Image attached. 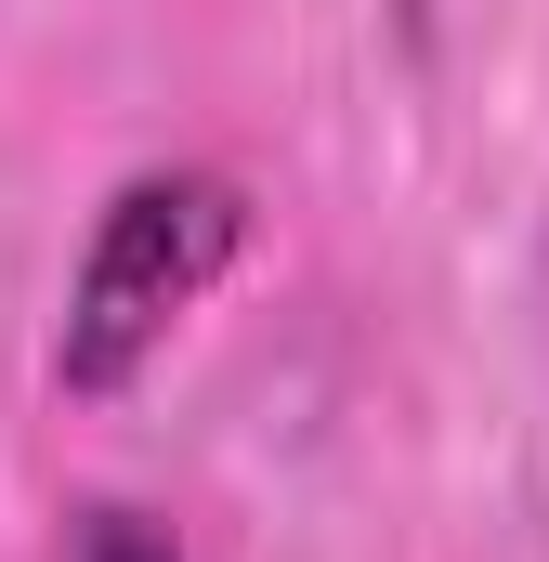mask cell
Here are the masks:
<instances>
[{
  "instance_id": "cell-1",
  "label": "cell",
  "mask_w": 549,
  "mask_h": 562,
  "mask_svg": "<svg viewBox=\"0 0 549 562\" xmlns=\"http://www.w3.org/2000/svg\"><path fill=\"white\" fill-rule=\"evenodd\" d=\"M249 249V196L223 170H144L105 196L79 288H66V340H53V380L66 393H119L144 353L223 288V262Z\"/></svg>"
},
{
  "instance_id": "cell-2",
  "label": "cell",
  "mask_w": 549,
  "mask_h": 562,
  "mask_svg": "<svg viewBox=\"0 0 549 562\" xmlns=\"http://www.w3.org/2000/svg\"><path fill=\"white\" fill-rule=\"evenodd\" d=\"M66 562H183L144 510H79V537H66Z\"/></svg>"
}]
</instances>
